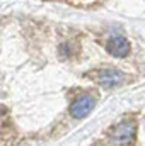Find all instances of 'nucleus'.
<instances>
[{"mask_svg": "<svg viewBox=\"0 0 145 146\" xmlns=\"http://www.w3.org/2000/svg\"><path fill=\"white\" fill-rule=\"evenodd\" d=\"M96 106V99L91 95V94H82L79 97H75V100L70 106V114L73 117L80 119V117H85L91 110L94 109Z\"/></svg>", "mask_w": 145, "mask_h": 146, "instance_id": "nucleus-2", "label": "nucleus"}, {"mask_svg": "<svg viewBox=\"0 0 145 146\" xmlns=\"http://www.w3.org/2000/svg\"><path fill=\"white\" fill-rule=\"evenodd\" d=\"M135 133H137V124L135 121H121L111 133V139L116 143V145H128L133 141L135 138Z\"/></svg>", "mask_w": 145, "mask_h": 146, "instance_id": "nucleus-1", "label": "nucleus"}, {"mask_svg": "<svg viewBox=\"0 0 145 146\" xmlns=\"http://www.w3.org/2000/svg\"><path fill=\"white\" fill-rule=\"evenodd\" d=\"M60 56H62L63 60L70 58V44H62V48H60Z\"/></svg>", "mask_w": 145, "mask_h": 146, "instance_id": "nucleus-5", "label": "nucleus"}, {"mask_svg": "<svg viewBox=\"0 0 145 146\" xmlns=\"http://www.w3.org/2000/svg\"><path fill=\"white\" fill-rule=\"evenodd\" d=\"M123 80H125V75L116 68H104L97 73V83L104 88H114L121 85Z\"/></svg>", "mask_w": 145, "mask_h": 146, "instance_id": "nucleus-3", "label": "nucleus"}, {"mask_svg": "<svg viewBox=\"0 0 145 146\" xmlns=\"http://www.w3.org/2000/svg\"><path fill=\"white\" fill-rule=\"evenodd\" d=\"M106 49H108L109 54L116 56V58H125L130 54V42L121 36H114L108 39L106 42Z\"/></svg>", "mask_w": 145, "mask_h": 146, "instance_id": "nucleus-4", "label": "nucleus"}]
</instances>
